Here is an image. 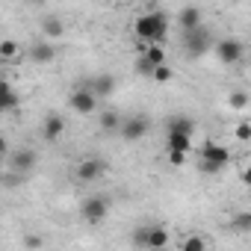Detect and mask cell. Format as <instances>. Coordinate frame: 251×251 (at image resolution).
Wrapping results in <instances>:
<instances>
[{
  "label": "cell",
  "mask_w": 251,
  "mask_h": 251,
  "mask_svg": "<svg viewBox=\"0 0 251 251\" xmlns=\"http://www.w3.org/2000/svg\"><path fill=\"white\" fill-rule=\"evenodd\" d=\"M133 33H136L139 45H163V42H166V33H169V18H166V12H160L157 6H151L145 15L136 18Z\"/></svg>",
  "instance_id": "1"
},
{
  "label": "cell",
  "mask_w": 251,
  "mask_h": 251,
  "mask_svg": "<svg viewBox=\"0 0 251 251\" xmlns=\"http://www.w3.org/2000/svg\"><path fill=\"white\" fill-rule=\"evenodd\" d=\"M227 163H230V151H227L225 145H219V142H207V145L201 148V163H198V169H201L204 175H210V172H222Z\"/></svg>",
  "instance_id": "2"
},
{
  "label": "cell",
  "mask_w": 251,
  "mask_h": 251,
  "mask_svg": "<svg viewBox=\"0 0 251 251\" xmlns=\"http://www.w3.org/2000/svg\"><path fill=\"white\" fill-rule=\"evenodd\" d=\"M109 216V201L103 195H89L83 204H80V219L86 225H100L103 219Z\"/></svg>",
  "instance_id": "3"
},
{
  "label": "cell",
  "mask_w": 251,
  "mask_h": 251,
  "mask_svg": "<svg viewBox=\"0 0 251 251\" xmlns=\"http://www.w3.org/2000/svg\"><path fill=\"white\" fill-rule=\"evenodd\" d=\"M213 45H216V42L210 39V33H207L204 27L183 33V48H186V56H192V59H195V56H204Z\"/></svg>",
  "instance_id": "4"
},
{
  "label": "cell",
  "mask_w": 251,
  "mask_h": 251,
  "mask_svg": "<svg viewBox=\"0 0 251 251\" xmlns=\"http://www.w3.org/2000/svg\"><path fill=\"white\" fill-rule=\"evenodd\" d=\"M151 130V121H148V115H130V118H124V124H121V139L124 142H139L145 133Z\"/></svg>",
  "instance_id": "5"
},
{
  "label": "cell",
  "mask_w": 251,
  "mask_h": 251,
  "mask_svg": "<svg viewBox=\"0 0 251 251\" xmlns=\"http://www.w3.org/2000/svg\"><path fill=\"white\" fill-rule=\"evenodd\" d=\"M36 163H39V157H36L33 148H18V151H12V154L6 157V169L15 172V175H27V172H33Z\"/></svg>",
  "instance_id": "6"
},
{
  "label": "cell",
  "mask_w": 251,
  "mask_h": 251,
  "mask_svg": "<svg viewBox=\"0 0 251 251\" xmlns=\"http://www.w3.org/2000/svg\"><path fill=\"white\" fill-rule=\"evenodd\" d=\"M213 53H216V59L222 65H236L242 59V42H236V39H219L213 45Z\"/></svg>",
  "instance_id": "7"
},
{
  "label": "cell",
  "mask_w": 251,
  "mask_h": 251,
  "mask_svg": "<svg viewBox=\"0 0 251 251\" xmlns=\"http://www.w3.org/2000/svg\"><path fill=\"white\" fill-rule=\"evenodd\" d=\"M74 175H77V180H83V183H95V180H100V177L106 175V163L98 160V157H86V160L77 163Z\"/></svg>",
  "instance_id": "8"
},
{
  "label": "cell",
  "mask_w": 251,
  "mask_h": 251,
  "mask_svg": "<svg viewBox=\"0 0 251 251\" xmlns=\"http://www.w3.org/2000/svg\"><path fill=\"white\" fill-rule=\"evenodd\" d=\"M68 106H71L74 112H80V115H92V112L98 109V98L89 92V86H83V89H74V92L68 95Z\"/></svg>",
  "instance_id": "9"
},
{
  "label": "cell",
  "mask_w": 251,
  "mask_h": 251,
  "mask_svg": "<svg viewBox=\"0 0 251 251\" xmlns=\"http://www.w3.org/2000/svg\"><path fill=\"white\" fill-rule=\"evenodd\" d=\"M89 92L100 100V98H109L112 92H115V77L112 74H95L92 80H89Z\"/></svg>",
  "instance_id": "10"
},
{
  "label": "cell",
  "mask_w": 251,
  "mask_h": 251,
  "mask_svg": "<svg viewBox=\"0 0 251 251\" xmlns=\"http://www.w3.org/2000/svg\"><path fill=\"white\" fill-rule=\"evenodd\" d=\"M30 59L36 65H50L56 59V48L50 42H36V45H30Z\"/></svg>",
  "instance_id": "11"
},
{
  "label": "cell",
  "mask_w": 251,
  "mask_h": 251,
  "mask_svg": "<svg viewBox=\"0 0 251 251\" xmlns=\"http://www.w3.org/2000/svg\"><path fill=\"white\" fill-rule=\"evenodd\" d=\"M62 130H65V118H62V115H56V112H50V115L45 118V127H42V136H45L48 142H56V139L62 136Z\"/></svg>",
  "instance_id": "12"
},
{
  "label": "cell",
  "mask_w": 251,
  "mask_h": 251,
  "mask_svg": "<svg viewBox=\"0 0 251 251\" xmlns=\"http://www.w3.org/2000/svg\"><path fill=\"white\" fill-rule=\"evenodd\" d=\"M177 24L183 27V33L198 30V27H201V9H198V6H183V9H177Z\"/></svg>",
  "instance_id": "13"
},
{
  "label": "cell",
  "mask_w": 251,
  "mask_h": 251,
  "mask_svg": "<svg viewBox=\"0 0 251 251\" xmlns=\"http://www.w3.org/2000/svg\"><path fill=\"white\" fill-rule=\"evenodd\" d=\"M166 148H169V151H177V154H189V151H192V136L169 130V133H166Z\"/></svg>",
  "instance_id": "14"
},
{
  "label": "cell",
  "mask_w": 251,
  "mask_h": 251,
  "mask_svg": "<svg viewBox=\"0 0 251 251\" xmlns=\"http://www.w3.org/2000/svg\"><path fill=\"white\" fill-rule=\"evenodd\" d=\"M18 92H15V86L9 83V80H3V86H0V112H12L15 106H18Z\"/></svg>",
  "instance_id": "15"
},
{
  "label": "cell",
  "mask_w": 251,
  "mask_h": 251,
  "mask_svg": "<svg viewBox=\"0 0 251 251\" xmlns=\"http://www.w3.org/2000/svg\"><path fill=\"white\" fill-rule=\"evenodd\" d=\"M98 124H100V130H106V133H118L121 124H124V118H121L118 112H112V109H103V112L98 115Z\"/></svg>",
  "instance_id": "16"
},
{
  "label": "cell",
  "mask_w": 251,
  "mask_h": 251,
  "mask_svg": "<svg viewBox=\"0 0 251 251\" xmlns=\"http://www.w3.org/2000/svg\"><path fill=\"white\" fill-rule=\"evenodd\" d=\"M169 239H172L169 230H166L163 225H154V227H151V236H148V248H151V251H163V248L169 245Z\"/></svg>",
  "instance_id": "17"
},
{
  "label": "cell",
  "mask_w": 251,
  "mask_h": 251,
  "mask_svg": "<svg viewBox=\"0 0 251 251\" xmlns=\"http://www.w3.org/2000/svg\"><path fill=\"white\" fill-rule=\"evenodd\" d=\"M169 130L192 136V133H195V121H192V118H186V115H172V118H169Z\"/></svg>",
  "instance_id": "18"
},
{
  "label": "cell",
  "mask_w": 251,
  "mask_h": 251,
  "mask_svg": "<svg viewBox=\"0 0 251 251\" xmlns=\"http://www.w3.org/2000/svg\"><path fill=\"white\" fill-rule=\"evenodd\" d=\"M42 33H45L48 39H59V36H65V24H62L59 18L48 15V18L42 21Z\"/></svg>",
  "instance_id": "19"
},
{
  "label": "cell",
  "mask_w": 251,
  "mask_h": 251,
  "mask_svg": "<svg viewBox=\"0 0 251 251\" xmlns=\"http://www.w3.org/2000/svg\"><path fill=\"white\" fill-rule=\"evenodd\" d=\"M18 53H21V45L15 39H0V59L3 62H12Z\"/></svg>",
  "instance_id": "20"
},
{
  "label": "cell",
  "mask_w": 251,
  "mask_h": 251,
  "mask_svg": "<svg viewBox=\"0 0 251 251\" xmlns=\"http://www.w3.org/2000/svg\"><path fill=\"white\" fill-rule=\"evenodd\" d=\"M142 56H145L154 68H163V65H166V48H163V45H148V50H145Z\"/></svg>",
  "instance_id": "21"
},
{
  "label": "cell",
  "mask_w": 251,
  "mask_h": 251,
  "mask_svg": "<svg viewBox=\"0 0 251 251\" xmlns=\"http://www.w3.org/2000/svg\"><path fill=\"white\" fill-rule=\"evenodd\" d=\"M230 230H236V233H251V210L236 213V216L230 219Z\"/></svg>",
  "instance_id": "22"
},
{
  "label": "cell",
  "mask_w": 251,
  "mask_h": 251,
  "mask_svg": "<svg viewBox=\"0 0 251 251\" xmlns=\"http://www.w3.org/2000/svg\"><path fill=\"white\" fill-rule=\"evenodd\" d=\"M180 251H207V242H204V236H198V233H189V236L183 239Z\"/></svg>",
  "instance_id": "23"
},
{
  "label": "cell",
  "mask_w": 251,
  "mask_h": 251,
  "mask_svg": "<svg viewBox=\"0 0 251 251\" xmlns=\"http://www.w3.org/2000/svg\"><path fill=\"white\" fill-rule=\"evenodd\" d=\"M227 106H230V109H245V106H248V95H245L242 89H233V92L227 95Z\"/></svg>",
  "instance_id": "24"
},
{
  "label": "cell",
  "mask_w": 251,
  "mask_h": 251,
  "mask_svg": "<svg viewBox=\"0 0 251 251\" xmlns=\"http://www.w3.org/2000/svg\"><path fill=\"white\" fill-rule=\"evenodd\" d=\"M148 236H151V227H136L133 230V245L136 248H148Z\"/></svg>",
  "instance_id": "25"
},
{
  "label": "cell",
  "mask_w": 251,
  "mask_h": 251,
  "mask_svg": "<svg viewBox=\"0 0 251 251\" xmlns=\"http://www.w3.org/2000/svg\"><path fill=\"white\" fill-rule=\"evenodd\" d=\"M42 245H45V239H42L39 233H27V236H24V248H30V251H39Z\"/></svg>",
  "instance_id": "26"
},
{
  "label": "cell",
  "mask_w": 251,
  "mask_h": 251,
  "mask_svg": "<svg viewBox=\"0 0 251 251\" xmlns=\"http://www.w3.org/2000/svg\"><path fill=\"white\" fill-rule=\"evenodd\" d=\"M236 139H239V142H248V139H251V124H248V121H239V124H236Z\"/></svg>",
  "instance_id": "27"
},
{
  "label": "cell",
  "mask_w": 251,
  "mask_h": 251,
  "mask_svg": "<svg viewBox=\"0 0 251 251\" xmlns=\"http://www.w3.org/2000/svg\"><path fill=\"white\" fill-rule=\"evenodd\" d=\"M136 71H139V74H148V77H154V71H157V68H154V65H151L145 56H139V59H136Z\"/></svg>",
  "instance_id": "28"
},
{
  "label": "cell",
  "mask_w": 251,
  "mask_h": 251,
  "mask_svg": "<svg viewBox=\"0 0 251 251\" xmlns=\"http://www.w3.org/2000/svg\"><path fill=\"white\" fill-rule=\"evenodd\" d=\"M172 74H175V71H172L169 65H163V68H157V71H154V80H157V83H169V80H172Z\"/></svg>",
  "instance_id": "29"
},
{
  "label": "cell",
  "mask_w": 251,
  "mask_h": 251,
  "mask_svg": "<svg viewBox=\"0 0 251 251\" xmlns=\"http://www.w3.org/2000/svg\"><path fill=\"white\" fill-rule=\"evenodd\" d=\"M169 163H172V166H183V163H186V154H177V151H169Z\"/></svg>",
  "instance_id": "30"
},
{
  "label": "cell",
  "mask_w": 251,
  "mask_h": 251,
  "mask_svg": "<svg viewBox=\"0 0 251 251\" xmlns=\"http://www.w3.org/2000/svg\"><path fill=\"white\" fill-rule=\"evenodd\" d=\"M21 180H24V175H15V172H6V177H3L6 186H15V183H21Z\"/></svg>",
  "instance_id": "31"
},
{
  "label": "cell",
  "mask_w": 251,
  "mask_h": 251,
  "mask_svg": "<svg viewBox=\"0 0 251 251\" xmlns=\"http://www.w3.org/2000/svg\"><path fill=\"white\" fill-rule=\"evenodd\" d=\"M239 180H242L245 186H251V166H245V169H242V177H239Z\"/></svg>",
  "instance_id": "32"
}]
</instances>
